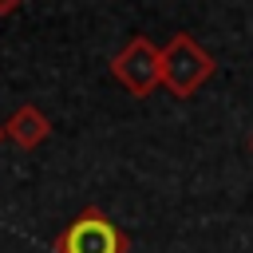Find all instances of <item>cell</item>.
<instances>
[{"instance_id": "cell-2", "label": "cell", "mask_w": 253, "mask_h": 253, "mask_svg": "<svg viewBox=\"0 0 253 253\" xmlns=\"http://www.w3.org/2000/svg\"><path fill=\"white\" fill-rule=\"evenodd\" d=\"M126 233L95 206H87L79 217L67 221V229L55 237V253H126Z\"/></svg>"}, {"instance_id": "cell-7", "label": "cell", "mask_w": 253, "mask_h": 253, "mask_svg": "<svg viewBox=\"0 0 253 253\" xmlns=\"http://www.w3.org/2000/svg\"><path fill=\"white\" fill-rule=\"evenodd\" d=\"M0 138H4V126H0Z\"/></svg>"}, {"instance_id": "cell-1", "label": "cell", "mask_w": 253, "mask_h": 253, "mask_svg": "<svg viewBox=\"0 0 253 253\" xmlns=\"http://www.w3.org/2000/svg\"><path fill=\"white\" fill-rule=\"evenodd\" d=\"M217 59L190 36V32H174L162 43V87L174 99H190L194 91L206 87V79H213Z\"/></svg>"}, {"instance_id": "cell-6", "label": "cell", "mask_w": 253, "mask_h": 253, "mask_svg": "<svg viewBox=\"0 0 253 253\" xmlns=\"http://www.w3.org/2000/svg\"><path fill=\"white\" fill-rule=\"evenodd\" d=\"M249 154H253V130H249Z\"/></svg>"}, {"instance_id": "cell-5", "label": "cell", "mask_w": 253, "mask_h": 253, "mask_svg": "<svg viewBox=\"0 0 253 253\" xmlns=\"http://www.w3.org/2000/svg\"><path fill=\"white\" fill-rule=\"evenodd\" d=\"M20 4H24V0H0V16H12Z\"/></svg>"}, {"instance_id": "cell-4", "label": "cell", "mask_w": 253, "mask_h": 253, "mask_svg": "<svg viewBox=\"0 0 253 253\" xmlns=\"http://www.w3.org/2000/svg\"><path fill=\"white\" fill-rule=\"evenodd\" d=\"M4 134L16 142V146H24V150H32V146H40L47 134H51V123H47V115L40 111V107H16V115L4 123Z\"/></svg>"}, {"instance_id": "cell-3", "label": "cell", "mask_w": 253, "mask_h": 253, "mask_svg": "<svg viewBox=\"0 0 253 253\" xmlns=\"http://www.w3.org/2000/svg\"><path fill=\"white\" fill-rule=\"evenodd\" d=\"M111 75L126 87V95L146 99L162 83V47H154V40L146 36H130L123 51L111 59Z\"/></svg>"}]
</instances>
